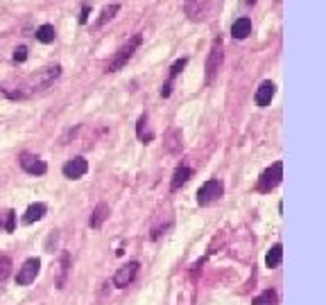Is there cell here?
Wrapping results in <instances>:
<instances>
[{
	"label": "cell",
	"mask_w": 326,
	"mask_h": 305,
	"mask_svg": "<svg viewBox=\"0 0 326 305\" xmlns=\"http://www.w3.org/2000/svg\"><path fill=\"white\" fill-rule=\"evenodd\" d=\"M141 41H143V36H141V34H134V36H131V39L127 41V43H125L123 48H120L118 52H115V57L111 59V64L107 66V70H109V72H118L120 68H125V66H127V61L131 59V57H134V52L138 50Z\"/></svg>",
	"instance_id": "1"
},
{
	"label": "cell",
	"mask_w": 326,
	"mask_h": 305,
	"mask_svg": "<svg viewBox=\"0 0 326 305\" xmlns=\"http://www.w3.org/2000/svg\"><path fill=\"white\" fill-rule=\"evenodd\" d=\"M281 179H283V163L276 161L261 174L259 186H256V188H259V192H272L278 183H281Z\"/></svg>",
	"instance_id": "2"
},
{
	"label": "cell",
	"mask_w": 326,
	"mask_h": 305,
	"mask_svg": "<svg viewBox=\"0 0 326 305\" xmlns=\"http://www.w3.org/2000/svg\"><path fill=\"white\" fill-rule=\"evenodd\" d=\"M222 194H224L222 181H218V179H211V181H206V183H204V186L197 190V204H199V206H211V204L218 201Z\"/></svg>",
	"instance_id": "3"
},
{
	"label": "cell",
	"mask_w": 326,
	"mask_h": 305,
	"mask_svg": "<svg viewBox=\"0 0 326 305\" xmlns=\"http://www.w3.org/2000/svg\"><path fill=\"white\" fill-rule=\"evenodd\" d=\"M222 61H224L222 41L215 39L211 45V52H208V59H206V82H213V77L218 75V70L222 68Z\"/></svg>",
	"instance_id": "4"
},
{
	"label": "cell",
	"mask_w": 326,
	"mask_h": 305,
	"mask_svg": "<svg viewBox=\"0 0 326 305\" xmlns=\"http://www.w3.org/2000/svg\"><path fill=\"white\" fill-rule=\"evenodd\" d=\"M39 269H41L39 258H30V260H25L23 267L18 269L16 283H18V285H30V283H34L36 276H39Z\"/></svg>",
	"instance_id": "5"
},
{
	"label": "cell",
	"mask_w": 326,
	"mask_h": 305,
	"mask_svg": "<svg viewBox=\"0 0 326 305\" xmlns=\"http://www.w3.org/2000/svg\"><path fill=\"white\" fill-rule=\"evenodd\" d=\"M138 267H141V265H138L136 260H131V262H127V265H123L118 271H115V276H113V285H115V287H120V289L127 287L129 283L136 278V273H138Z\"/></svg>",
	"instance_id": "6"
},
{
	"label": "cell",
	"mask_w": 326,
	"mask_h": 305,
	"mask_svg": "<svg viewBox=\"0 0 326 305\" xmlns=\"http://www.w3.org/2000/svg\"><path fill=\"white\" fill-rule=\"evenodd\" d=\"M20 167H23L28 174H34V176H41L48 172L45 161H41L39 156H34V154H20Z\"/></svg>",
	"instance_id": "7"
},
{
	"label": "cell",
	"mask_w": 326,
	"mask_h": 305,
	"mask_svg": "<svg viewBox=\"0 0 326 305\" xmlns=\"http://www.w3.org/2000/svg\"><path fill=\"white\" fill-rule=\"evenodd\" d=\"M88 172V161L84 156H75L64 165V176L66 179H80Z\"/></svg>",
	"instance_id": "8"
},
{
	"label": "cell",
	"mask_w": 326,
	"mask_h": 305,
	"mask_svg": "<svg viewBox=\"0 0 326 305\" xmlns=\"http://www.w3.org/2000/svg\"><path fill=\"white\" fill-rule=\"evenodd\" d=\"M68 273H71V253H68V251H64V253H61V258H59V273H57V278H55L57 289H64V287H66Z\"/></svg>",
	"instance_id": "9"
},
{
	"label": "cell",
	"mask_w": 326,
	"mask_h": 305,
	"mask_svg": "<svg viewBox=\"0 0 326 305\" xmlns=\"http://www.w3.org/2000/svg\"><path fill=\"white\" fill-rule=\"evenodd\" d=\"M274 93H276L274 82H263L259 86V91H256V104L259 107H267L272 102V97H274Z\"/></svg>",
	"instance_id": "10"
},
{
	"label": "cell",
	"mask_w": 326,
	"mask_h": 305,
	"mask_svg": "<svg viewBox=\"0 0 326 305\" xmlns=\"http://www.w3.org/2000/svg\"><path fill=\"white\" fill-rule=\"evenodd\" d=\"M249 34H251V20L247 18V16L238 18V20L234 23V28H231V36H234V39H238V41L247 39Z\"/></svg>",
	"instance_id": "11"
},
{
	"label": "cell",
	"mask_w": 326,
	"mask_h": 305,
	"mask_svg": "<svg viewBox=\"0 0 326 305\" xmlns=\"http://www.w3.org/2000/svg\"><path fill=\"white\" fill-rule=\"evenodd\" d=\"M191 176H193V170H191V167H186V165L177 167L175 174H172V181H170V190H172V192L179 190V188H181Z\"/></svg>",
	"instance_id": "12"
},
{
	"label": "cell",
	"mask_w": 326,
	"mask_h": 305,
	"mask_svg": "<svg viewBox=\"0 0 326 305\" xmlns=\"http://www.w3.org/2000/svg\"><path fill=\"white\" fill-rule=\"evenodd\" d=\"M45 204H32L28 210H25V215H23V222L25 224H34V222H39L41 217L45 215Z\"/></svg>",
	"instance_id": "13"
},
{
	"label": "cell",
	"mask_w": 326,
	"mask_h": 305,
	"mask_svg": "<svg viewBox=\"0 0 326 305\" xmlns=\"http://www.w3.org/2000/svg\"><path fill=\"white\" fill-rule=\"evenodd\" d=\"M166 149L170 154H177L181 149V131L179 129H170L166 134Z\"/></svg>",
	"instance_id": "14"
},
{
	"label": "cell",
	"mask_w": 326,
	"mask_h": 305,
	"mask_svg": "<svg viewBox=\"0 0 326 305\" xmlns=\"http://www.w3.org/2000/svg\"><path fill=\"white\" fill-rule=\"evenodd\" d=\"M107 217H109V206L107 204H98L93 215H91V219H88V224H91V228H100Z\"/></svg>",
	"instance_id": "15"
},
{
	"label": "cell",
	"mask_w": 326,
	"mask_h": 305,
	"mask_svg": "<svg viewBox=\"0 0 326 305\" xmlns=\"http://www.w3.org/2000/svg\"><path fill=\"white\" fill-rule=\"evenodd\" d=\"M281 260H283V246H281V244H274L270 251H267V256H265V265L272 269V267L281 265Z\"/></svg>",
	"instance_id": "16"
},
{
	"label": "cell",
	"mask_w": 326,
	"mask_h": 305,
	"mask_svg": "<svg viewBox=\"0 0 326 305\" xmlns=\"http://www.w3.org/2000/svg\"><path fill=\"white\" fill-rule=\"evenodd\" d=\"M36 41H41V43H52L55 41V36H57V32H55V28L52 25H41V28H36Z\"/></svg>",
	"instance_id": "17"
},
{
	"label": "cell",
	"mask_w": 326,
	"mask_h": 305,
	"mask_svg": "<svg viewBox=\"0 0 326 305\" xmlns=\"http://www.w3.org/2000/svg\"><path fill=\"white\" fill-rule=\"evenodd\" d=\"M115 14H118V5H109V7H104L102 14H100V18H98V23H96V28H102V25H107L109 20L115 16Z\"/></svg>",
	"instance_id": "18"
},
{
	"label": "cell",
	"mask_w": 326,
	"mask_h": 305,
	"mask_svg": "<svg viewBox=\"0 0 326 305\" xmlns=\"http://www.w3.org/2000/svg\"><path fill=\"white\" fill-rule=\"evenodd\" d=\"M251 305H276V294L272 292V289H265V292L261 294V296H256Z\"/></svg>",
	"instance_id": "19"
},
{
	"label": "cell",
	"mask_w": 326,
	"mask_h": 305,
	"mask_svg": "<svg viewBox=\"0 0 326 305\" xmlns=\"http://www.w3.org/2000/svg\"><path fill=\"white\" fill-rule=\"evenodd\" d=\"M9 273H12V260L7 256H0V283L7 281Z\"/></svg>",
	"instance_id": "20"
},
{
	"label": "cell",
	"mask_w": 326,
	"mask_h": 305,
	"mask_svg": "<svg viewBox=\"0 0 326 305\" xmlns=\"http://www.w3.org/2000/svg\"><path fill=\"white\" fill-rule=\"evenodd\" d=\"M3 228L7 231V233H14V226H16V213L14 210H7V213L3 215Z\"/></svg>",
	"instance_id": "21"
},
{
	"label": "cell",
	"mask_w": 326,
	"mask_h": 305,
	"mask_svg": "<svg viewBox=\"0 0 326 305\" xmlns=\"http://www.w3.org/2000/svg\"><path fill=\"white\" fill-rule=\"evenodd\" d=\"M145 129H147V115H141L138 118V124H136V131H138V138L143 140V143H150V136L145 134Z\"/></svg>",
	"instance_id": "22"
},
{
	"label": "cell",
	"mask_w": 326,
	"mask_h": 305,
	"mask_svg": "<svg viewBox=\"0 0 326 305\" xmlns=\"http://www.w3.org/2000/svg\"><path fill=\"white\" fill-rule=\"evenodd\" d=\"M25 59H28V48H25V45H18V48L14 50V61H16V64H23Z\"/></svg>",
	"instance_id": "23"
},
{
	"label": "cell",
	"mask_w": 326,
	"mask_h": 305,
	"mask_svg": "<svg viewBox=\"0 0 326 305\" xmlns=\"http://www.w3.org/2000/svg\"><path fill=\"white\" fill-rule=\"evenodd\" d=\"M88 12H91V5H84V7H82V16H80V23H86V20H88Z\"/></svg>",
	"instance_id": "24"
},
{
	"label": "cell",
	"mask_w": 326,
	"mask_h": 305,
	"mask_svg": "<svg viewBox=\"0 0 326 305\" xmlns=\"http://www.w3.org/2000/svg\"><path fill=\"white\" fill-rule=\"evenodd\" d=\"M245 3H247V5H254V3H256V0H245Z\"/></svg>",
	"instance_id": "25"
},
{
	"label": "cell",
	"mask_w": 326,
	"mask_h": 305,
	"mask_svg": "<svg viewBox=\"0 0 326 305\" xmlns=\"http://www.w3.org/2000/svg\"><path fill=\"white\" fill-rule=\"evenodd\" d=\"M0 228H3V215H0Z\"/></svg>",
	"instance_id": "26"
},
{
	"label": "cell",
	"mask_w": 326,
	"mask_h": 305,
	"mask_svg": "<svg viewBox=\"0 0 326 305\" xmlns=\"http://www.w3.org/2000/svg\"><path fill=\"white\" fill-rule=\"evenodd\" d=\"M193 3H195V0H188V5H193Z\"/></svg>",
	"instance_id": "27"
}]
</instances>
